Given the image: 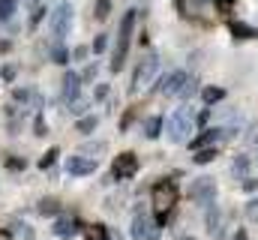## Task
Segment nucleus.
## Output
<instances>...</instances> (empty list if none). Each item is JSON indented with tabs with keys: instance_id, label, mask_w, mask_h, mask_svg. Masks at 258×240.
Masks as SVG:
<instances>
[{
	"instance_id": "1",
	"label": "nucleus",
	"mask_w": 258,
	"mask_h": 240,
	"mask_svg": "<svg viewBox=\"0 0 258 240\" xmlns=\"http://www.w3.org/2000/svg\"><path fill=\"white\" fill-rule=\"evenodd\" d=\"M156 75H159V54H144L141 63L135 66V75H132V81H129V93H141L144 87H150L153 81H156Z\"/></svg>"
},
{
	"instance_id": "2",
	"label": "nucleus",
	"mask_w": 258,
	"mask_h": 240,
	"mask_svg": "<svg viewBox=\"0 0 258 240\" xmlns=\"http://www.w3.org/2000/svg\"><path fill=\"white\" fill-rule=\"evenodd\" d=\"M72 18H75L72 3L60 0V3L48 12V33H51L54 39H66V33L72 30Z\"/></svg>"
},
{
	"instance_id": "3",
	"label": "nucleus",
	"mask_w": 258,
	"mask_h": 240,
	"mask_svg": "<svg viewBox=\"0 0 258 240\" xmlns=\"http://www.w3.org/2000/svg\"><path fill=\"white\" fill-rule=\"evenodd\" d=\"M192 126H195V111L189 108V105H180V108L168 117V123H165L171 141H186L189 132H192Z\"/></svg>"
},
{
	"instance_id": "4",
	"label": "nucleus",
	"mask_w": 258,
	"mask_h": 240,
	"mask_svg": "<svg viewBox=\"0 0 258 240\" xmlns=\"http://www.w3.org/2000/svg\"><path fill=\"white\" fill-rule=\"evenodd\" d=\"M132 27H135V9H129L120 21V33H117V45H114V54H111V72H120L123 60L129 51V39H132Z\"/></svg>"
},
{
	"instance_id": "5",
	"label": "nucleus",
	"mask_w": 258,
	"mask_h": 240,
	"mask_svg": "<svg viewBox=\"0 0 258 240\" xmlns=\"http://www.w3.org/2000/svg\"><path fill=\"white\" fill-rule=\"evenodd\" d=\"M189 198L198 207H210L216 201V180L213 177H195L189 183Z\"/></svg>"
},
{
	"instance_id": "6",
	"label": "nucleus",
	"mask_w": 258,
	"mask_h": 240,
	"mask_svg": "<svg viewBox=\"0 0 258 240\" xmlns=\"http://www.w3.org/2000/svg\"><path fill=\"white\" fill-rule=\"evenodd\" d=\"M129 234H132V240H159V225L150 216L138 213L132 219V225H129Z\"/></svg>"
},
{
	"instance_id": "7",
	"label": "nucleus",
	"mask_w": 258,
	"mask_h": 240,
	"mask_svg": "<svg viewBox=\"0 0 258 240\" xmlns=\"http://www.w3.org/2000/svg\"><path fill=\"white\" fill-rule=\"evenodd\" d=\"M189 78V72L186 69H174V72H168L159 84H156V90L162 93V96H177V90L183 87V81Z\"/></svg>"
},
{
	"instance_id": "8",
	"label": "nucleus",
	"mask_w": 258,
	"mask_h": 240,
	"mask_svg": "<svg viewBox=\"0 0 258 240\" xmlns=\"http://www.w3.org/2000/svg\"><path fill=\"white\" fill-rule=\"evenodd\" d=\"M60 96H63V102L69 108L81 99V75H78V72H66L63 75V90H60Z\"/></svg>"
},
{
	"instance_id": "9",
	"label": "nucleus",
	"mask_w": 258,
	"mask_h": 240,
	"mask_svg": "<svg viewBox=\"0 0 258 240\" xmlns=\"http://www.w3.org/2000/svg\"><path fill=\"white\" fill-rule=\"evenodd\" d=\"M63 165H66V171H69L72 177H87V174H93V171H96V162H93L90 156H78V153H75V156H69Z\"/></svg>"
},
{
	"instance_id": "10",
	"label": "nucleus",
	"mask_w": 258,
	"mask_h": 240,
	"mask_svg": "<svg viewBox=\"0 0 258 240\" xmlns=\"http://www.w3.org/2000/svg\"><path fill=\"white\" fill-rule=\"evenodd\" d=\"M231 135H234V129H204L189 147H192V150H198V147H210V144H216V141H222V138H231Z\"/></svg>"
},
{
	"instance_id": "11",
	"label": "nucleus",
	"mask_w": 258,
	"mask_h": 240,
	"mask_svg": "<svg viewBox=\"0 0 258 240\" xmlns=\"http://www.w3.org/2000/svg\"><path fill=\"white\" fill-rule=\"evenodd\" d=\"M204 228H207V234L213 240H222V210H219L216 204L207 207V213H204Z\"/></svg>"
},
{
	"instance_id": "12",
	"label": "nucleus",
	"mask_w": 258,
	"mask_h": 240,
	"mask_svg": "<svg viewBox=\"0 0 258 240\" xmlns=\"http://www.w3.org/2000/svg\"><path fill=\"white\" fill-rule=\"evenodd\" d=\"M171 201H174V189H171V183H162V186L156 189V210H159V222H156V225L165 222V213H168Z\"/></svg>"
},
{
	"instance_id": "13",
	"label": "nucleus",
	"mask_w": 258,
	"mask_h": 240,
	"mask_svg": "<svg viewBox=\"0 0 258 240\" xmlns=\"http://www.w3.org/2000/svg\"><path fill=\"white\" fill-rule=\"evenodd\" d=\"M135 171H138L135 153H120V156L114 159V177H132Z\"/></svg>"
},
{
	"instance_id": "14",
	"label": "nucleus",
	"mask_w": 258,
	"mask_h": 240,
	"mask_svg": "<svg viewBox=\"0 0 258 240\" xmlns=\"http://www.w3.org/2000/svg\"><path fill=\"white\" fill-rule=\"evenodd\" d=\"M75 228H78V225H75V219H72V216H57V219H54V225H51V231H54L60 240H72Z\"/></svg>"
},
{
	"instance_id": "15",
	"label": "nucleus",
	"mask_w": 258,
	"mask_h": 240,
	"mask_svg": "<svg viewBox=\"0 0 258 240\" xmlns=\"http://www.w3.org/2000/svg\"><path fill=\"white\" fill-rule=\"evenodd\" d=\"M249 171H252V159H249L246 153H240V156H234V159H231V177L246 180V177H249Z\"/></svg>"
},
{
	"instance_id": "16",
	"label": "nucleus",
	"mask_w": 258,
	"mask_h": 240,
	"mask_svg": "<svg viewBox=\"0 0 258 240\" xmlns=\"http://www.w3.org/2000/svg\"><path fill=\"white\" fill-rule=\"evenodd\" d=\"M48 60H51V63H57V66H66V63H69V48L63 45V39H57V45H51Z\"/></svg>"
},
{
	"instance_id": "17",
	"label": "nucleus",
	"mask_w": 258,
	"mask_h": 240,
	"mask_svg": "<svg viewBox=\"0 0 258 240\" xmlns=\"http://www.w3.org/2000/svg\"><path fill=\"white\" fill-rule=\"evenodd\" d=\"M201 99H204L207 105H216V102H222V99H225V90L210 84V87H204V90H201Z\"/></svg>"
},
{
	"instance_id": "18",
	"label": "nucleus",
	"mask_w": 258,
	"mask_h": 240,
	"mask_svg": "<svg viewBox=\"0 0 258 240\" xmlns=\"http://www.w3.org/2000/svg\"><path fill=\"white\" fill-rule=\"evenodd\" d=\"M195 90H198V78H195V75H189V78L183 81V87L177 90V99H192Z\"/></svg>"
},
{
	"instance_id": "19",
	"label": "nucleus",
	"mask_w": 258,
	"mask_h": 240,
	"mask_svg": "<svg viewBox=\"0 0 258 240\" xmlns=\"http://www.w3.org/2000/svg\"><path fill=\"white\" fill-rule=\"evenodd\" d=\"M96 126H99V117H96V114H84V117L75 123V129H78V132H84V135H87V132H93Z\"/></svg>"
},
{
	"instance_id": "20",
	"label": "nucleus",
	"mask_w": 258,
	"mask_h": 240,
	"mask_svg": "<svg viewBox=\"0 0 258 240\" xmlns=\"http://www.w3.org/2000/svg\"><path fill=\"white\" fill-rule=\"evenodd\" d=\"M159 132H162V117H147L144 135H147V138H159Z\"/></svg>"
},
{
	"instance_id": "21",
	"label": "nucleus",
	"mask_w": 258,
	"mask_h": 240,
	"mask_svg": "<svg viewBox=\"0 0 258 240\" xmlns=\"http://www.w3.org/2000/svg\"><path fill=\"white\" fill-rule=\"evenodd\" d=\"M18 9V0H0V21H9Z\"/></svg>"
},
{
	"instance_id": "22",
	"label": "nucleus",
	"mask_w": 258,
	"mask_h": 240,
	"mask_svg": "<svg viewBox=\"0 0 258 240\" xmlns=\"http://www.w3.org/2000/svg\"><path fill=\"white\" fill-rule=\"evenodd\" d=\"M12 99H15L18 105H30V102H33V90H30V87H18V90L12 93Z\"/></svg>"
},
{
	"instance_id": "23",
	"label": "nucleus",
	"mask_w": 258,
	"mask_h": 240,
	"mask_svg": "<svg viewBox=\"0 0 258 240\" xmlns=\"http://www.w3.org/2000/svg\"><path fill=\"white\" fill-rule=\"evenodd\" d=\"M213 159H216V147H207V150H204V147H198V150H195V162H198V165L213 162Z\"/></svg>"
},
{
	"instance_id": "24",
	"label": "nucleus",
	"mask_w": 258,
	"mask_h": 240,
	"mask_svg": "<svg viewBox=\"0 0 258 240\" xmlns=\"http://www.w3.org/2000/svg\"><path fill=\"white\" fill-rule=\"evenodd\" d=\"M78 75H81V84H90V81H96V75H99V66H96V63H90V66H84Z\"/></svg>"
},
{
	"instance_id": "25",
	"label": "nucleus",
	"mask_w": 258,
	"mask_h": 240,
	"mask_svg": "<svg viewBox=\"0 0 258 240\" xmlns=\"http://www.w3.org/2000/svg\"><path fill=\"white\" fill-rule=\"evenodd\" d=\"M93 51H96V54L108 51V36H105V33H96V39H93Z\"/></svg>"
},
{
	"instance_id": "26",
	"label": "nucleus",
	"mask_w": 258,
	"mask_h": 240,
	"mask_svg": "<svg viewBox=\"0 0 258 240\" xmlns=\"http://www.w3.org/2000/svg\"><path fill=\"white\" fill-rule=\"evenodd\" d=\"M87 240H108V234H105L102 225H90L87 228Z\"/></svg>"
},
{
	"instance_id": "27",
	"label": "nucleus",
	"mask_w": 258,
	"mask_h": 240,
	"mask_svg": "<svg viewBox=\"0 0 258 240\" xmlns=\"http://www.w3.org/2000/svg\"><path fill=\"white\" fill-rule=\"evenodd\" d=\"M108 99V84H96L93 87V102H105Z\"/></svg>"
},
{
	"instance_id": "28",
	"label": "nucleus",
	"mask_w": 258,
	"mask_h": 240,
	"mask_svg": "<svg viewBox=\"0 0 258 240\" xmlns=\"http://www.w3.org/2000/svg\"><path fill=\"white\" fill-rule=\"evenodd\" d=\"M246 216H249L252 222H258V198H249V201H246Z\"/></svg>"
},
{
	"instance_id": "29",
	"label": "nucleus",
	"mask_w": 258,
	"mask_h": 240,
	"mask_svg": "<svg viewBox=\"0 0 258 240\" xmlns=\"http://www.w3.org/2000/svg\"><path fill=\"white\" fill-rule=\"evenodd\" d=\"M54 159H57V150H48V153H45V156L39 159V168H45V171H48V165H51Z\"/></svg>"
},
{
	"instance_id": "30",
	"label": "nucleus",
	"mask_w": 258,
	"mask_h": 240,
	"mask_svg": "<svg viewBox=\"0 0 258 240\" xmlns=\"http://www.w3.org/2000/svg\"><path fill=\"white\" fill-rule=\"evenodd\" d=\"M108 9H111V0H99V3H96V15H99V18H105Z\"/></svg>"
},
{
	"instance_id": "31",
	"label": "nucleus",
	"mask_w": 258,
	"mask_h": 240,
	"mask_svg": "<svg viewBox=\"0 0 258 240\" xmlns=\"http://www.w3.org/2000/svg\"><path fill=\"white\" fill-rule=\"evenodd\" d=\"M0 75H3V81H12V78H15V66H3Z\"/></svg>"
},
{
	"instance_id": "32",
	"label": "nucleus",
	"mask_w": 258,
	"mask_h": 240,
	"mask_svg": "<svg viewBox=\"0 0 258 240\" xmlns=\"http://www.w3.org/2000/svg\"><path fill=\"white\" fill-rule=\"evenodd\" d=\"M207 120H210V111H201L195 114V126H207Z\"/></svg>"
},
{
	"instance_id": "33",
	"label": "nucleus",
	"mask_w": 258,
	"mask_h": 240,
	"mask_svg": "<svg viewBox=\"0 0 258 240\" xmlns=\"http://www.w3.org/2000/svg\"><path fill=\"white\" fill-rule=\"evenodd\" d=\"M69 57H75V60L87 57V48H75V51H69Z\"/></svg>"
},
{
	"instance_id": "34",
	"label": "nucleus",
	"mask_w": 258,
	"mask_h": 240,
	"mask_svg": "<svg viewBox=\"0 0 258 240\" xmlns=\"http://www.w3.org/2000/svg\"><path fill=\"white\" fill-rule=\"evenodd\" d=\"M39 3H42V0H24V9H27V12H33Z\"/></svg>"
},
{
	"instance_id": "35",
	"label": "nucleus",
	"mask_w": 258,
	"mask_h": 240,
	"mask_svg": "<svg viewBox=\"0 0 258 240\" xmlns=\"http://www.w3.org/2000/svg\"><path fill=\"white\" fill-rule=\"evenodd\" d=\"M243 189H246V192H255V189H258V180H246V183H243Z\"/></svg>"
},
{
	"instance_id": "36",
	"label": "nucleus",
	"mask_w": 258,
	"mask_h": 240,
	"mask_svg": "<svg viewBox=\"0 0 258 240\" xmlns=\"http://www.w3.org/2000/svg\"><path fill=\"white\" fill-rule=\"evenodd\" d=\"M231 240H246V231H243V228H237V231H234V237Z\"/></svg>"
},
{
	"instance_id": "37",
	"label": "nucleus",
	"mask_w": 258,
	"mask_h": 240,
	"mask_svg": "<svg viewBox=\"0 0 258 240\" xmlns=\"http://www.w3.org/2000/svg\"><path fill=\"white\" fill-rule=\"evenodd\" d=\"M183 240H195V237H183Z\"/></svg>"
}]
</instances>
